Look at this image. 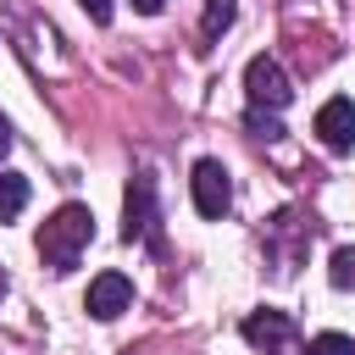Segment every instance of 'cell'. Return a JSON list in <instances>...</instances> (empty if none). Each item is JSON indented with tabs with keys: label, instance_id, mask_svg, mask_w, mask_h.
<instances>
[{
	"label": "cell",
	"instance_id": "8",
	"mask_svg": "<svg viewBox=\"0 0 355 355\" xmlns=\"http://www.w3.org/2000/svg\"><path fill=\"white\" fill-rule=\"evenodd\" d=\"M233 17H239V0H205V17H200V33H205V39H222V33L233 28Z\"/></svg>",
	"mask_w": 355,
	"mask_h": 355
},
{
	"label": "cell",
	"instance_id": "5",
	"mask_svg": "<svg viewBox=\"0 0 355 355\" xmlns=\"http://www.w3.org/2000/svg\"><path fill=\"white\" fill-rule=\"evenodd\" d=\"M133 305V283L122 277V272H100L94 283H89V294H83V311L94 316V322H111V316H122Z\"/></svg>",
	"mask_w": 355,
	"mask_h": 355
},
{
	"label": "cell",
	"instance_id": "7",
	"mask_svg": "<svg viewBox=\"0 0 355 355\" xmlns=\"http://www.w3.org/2000/svg\"><path fill=\"white\" fill-rule=\"evenodd\" d=\"M316 139L327 144V150H355V100H327L322 111H316Z\"/></svg>",
	"mask_w": 355,
	"mask_h": 355
},
{
	"label": "cell",
	"instance_id": "13",
	"mask_svg": "<svg viewBox=\"0 0 355 355\" xmlns=\"http://www.w3.org/2000/svg\"><path fill=\"white\" fill-rule=\"evenodd\" d=\"M78 6H83L94 22H111V0H78Z\"/></svg>",
	"mask_w": 355,
	"mask_h": 355
},
{
	"label": "cell",
	"instance_id": "12",
	"mask_svg": "<svg viewBox=\"0 0 355 355\" xmlns=\"http://www.w3.org/2000/svg\"><path fill=\"white\" fill-rule=\"evenodd\" d=\"M250 128H255V139H283L277 111H255V105H250Z\"/></svg>",
	"mask_w": 355,
	"mask_h": 355
},
{
	"label": "cell",
	"instance_id": "15",
	"mask_svg": "<svg viewBox=\"0 0 355 355\" xmlns=\"http://www.w3.org/2000/svg\"><path fill=\"white\" fill-rule=\"evenodd\" d=\"M6 155H11V128L0 122V161H6Z\"/></svg>",
	"mask_w": 355,
	"mask_h": 355
},
{
	"label": "cell",
	"instance_id": "3",
	"mask_svg": "<svg viewBox=\"0 0 355 355\" xmlns=\"http://www.w3.org/2000/svg\"><path fill=\"white\" fill-rule=\"evenodd\" d=\"M189 189H194V211L205 216V222H216V216H227V205H233V178H227V166L222 161H194V178H189Z\"/></svg>",
	"mask_w": 355,
	"mask_h": 355
},
{
	"label": "cell",
	"instance_id": "10",
	"mask_svg": "<svg viewBox=\"0 0 355 355\" xmlns=\"http://www.w3.org/2000/svg\"><path fill=\"white\" fill-rule=\"evenodd\" d=\"M327 283L333 288H355V250H333V261H327Z\"/></svg>",
	"mask_w": 355,
	"mask_h": 355
},
{
	"label": "cell",
	"instance_id": "11",
	"mask_svg": "<svg viewBox=\"0 0 355 355\" xmlns=\"http://www.w3.org/2000/svg\"><path fill=\"white\" fill-rule=\"evenodd\" d=\"M311 355H355V338L349 333H316L311 338Z\"/></svg>",
	"mask_w": 355,
	"mask_h": 355
},
{
	"label": "cell",
	"instance_id": "2",
	"mask_svg": "<svg viewBox=\"0 0 355 355\" xmlns=\"http://www.w3.org/2000/svg\"><path fill=\"white\" fill-rule=\"evenodd\" d=\"M244 94H250L255 111H283V105L294 100L288 72H283L272 55H250V67H244Z\"/></svg>",
	"mask_w": 355,
	"mask_h": 355
},
{
	"label": "cell",
	"instance_id": "9",
	"mask_svg": "<svg viewBox=\"0 0 355 355\" xmlns=\"http://www.w3.org/2000/svg\"><path fill=\"white\" fill-rule=\"evenodd\" d=\"M22 205H28V178H17V172H0V222L22 216Z\"/></svg>",
	"mask_w": 355,
	"mask_h": 355
},
{
	"label": "cell",
	"instance_id": "14",
	"mask_svg": "<svg viewBox=\"0 0 355 355\" xmlns=\"http://www.w3.org/2000/svg\"><path fill=\"white\" fill-rule=\"evenodd\" d=\"M161 6H166V0H133V11H139V17H161Z\"/></svg>",
	"mask_w": 355,
	"mask_h": 355
},
{
	"label": "cell",
	"instance_id": "4",
	"mask_svg": "<svg viewBox=\"0 0 355 355\" xmlns=\"http://www.w3.org/2000/svg\"><path fill=\"white\" fill-rule=\"evenodd\" d=\"M244 338L255 344V349H266V355H294V316L288 311H255L250 322H244Z\"/></svg>",
	"mask_w": 355,
	"mask_h": 355
},
{
	"label": "cell",
	"instance_id": "1",
	"mask_svg": "<svg viewBox=\"0 0 355 355\" xmlns=\"http://www.w3.org/2000/svg\"><path fill=\"white\" fill-rule=\"evenodd\" d=\"M89 239H94V211H89V205H61V211L39 227V261H44L50 272H72L78 255L89 250Z\"/></svg>",
	"mask_w": 355,
	"mask_h": 355
},
{
	"label": "cell",
	"instance_id": "6",
	"mask_svg": "<svg viewBox=\"0 0 355 355\" xmlns=\"http://www.w3.org/2000/svg\"><path fill=\"white\" fill-rule=\"evenodd\" d=\"M155 227V183L139 172L133 183H128V200H122V239L133 244V239H144Z\"/></svg>",
	"mask_w": 355,
	"mask_h": 355
}]
</instances>
